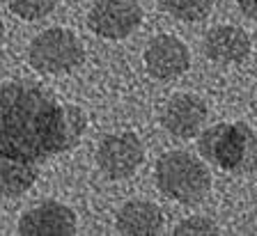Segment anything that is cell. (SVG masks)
<instances>
[{
  "label": "cell",
  "mask_w": 257,
  "mask_h": 236,
  "mask_svg": "<svg viewBox=\"0 0 257 236\" xmlns=\"http://www.w3.org/2000/svg\"><path fill=\"white\" fill-rule=\"evenodd\" d=\"M85 129V110L58 99L39 83L0 85V156L39 165L51 156L71 151Z\"/></svg>",
  "instance_id": "6da1fadb"
},
{
  "label": "cell",
  "mask_w": 257,
  "mask_h": 236,
  "mask_svg": "<svg viewBox=\"0 0 257 236\" xmlns=\"http://www.w3.org/2000/svg\"><path fill=\"white\" fill-rule=\"evenodd\" d=\"M198 149L202 158L223 172H257V135L246 122H220L209 126L200 135Z\"/></svg>",
  "instance_id": "7a4b0ae2"
},
{
  "label": "cell",
  "mask_w": 257,
  "mask_h": 236,
  "mask_svg": "<svg viewBox=\"0 0 257 236\" xmlns=\"http://www.w3.org/2000/svg\"><path fill=\"white\" fill-rule=\"evenodd\" d=\"M156 186L179 204H198L211 188V174L200 158L175 149L156 161Z\"/></svg>",
  "instance_id": "3957f363"
},
{
  "label": "cell",
  "mask_w": 257,
  "mask_h": 236,
  "mask_svg": "<svg viewBox=\"0 0 257 236\" xmlns=\"http://www.w3.org/2000/svg\"><path fill=\"white\" fill-rule=\"evenodd\" d=\"M28 60L39 74H67L83 65L85 49L71 30L48 28L30 42Z\"/></svg>",
  "instance_id": "277c9868"
},
{
  "label": "cell",
  "mask_w": 257,
  "mask_h": 236,
  "mask_svg": "<svg viewBox=\"0 0 257 236\" xmlns=\"http://www.w3.org/2000/svg\"><path fill=\"white\" fill-rule=\"evenodd\" d=\"M145 161L143 142L136 133H112L99 142L96 147V165L108 179L131 177Z\"/></svg>",
  "instance_id": "5b68a950"
},
{
  "label": "cell",
  "mask_w": 257,
  "mask_h": 236,
  "mask_svg": "<svg viewBox=\"0 0 257 236\" xmlns=\"http://www.w3.org/2000/svg\"><path fill=\"white\" fill-rule=\"evenodd\" d=\"M143 21L138 0H96L90 10V30L103 39H124Z\"/></svg>",
  "instance_id": "8992f818"
},
{
  "label": "cell",
  "mask_w": 257,
  "mask_h": 236,
  "mask_svg": "<svg viewBox=\"0 0 257 236\" xmlns=\"http://www.w3.org/2000/svg\"><path fill=\"white\" fill-rule=\"evenodd\" d=\"M191 65V53L182 39L172 35H159L145 49L147 74L156 81H175Z\"/></svg>",
  "instance_id": "52a82bcc"
},
{
  "label": "cell",
  "mask_w": 257,
  "mask_h": 236,
  "mask_svg": "<svg viewBox=\"0 0 257 236\" xmlns=\"http://www.w3.org/2000/svg\"><path fill=\"white\" fill-rule=\"evenodd\" d=\"M23 236H71L76 234V213L60 202H44L26 211L19 220Z\"/></svg>",
  "instance_id": "ba28073f"
},
{
  "label": "cell",
  "mask_w": 257,
  "mask_h": 236,
  "mask_svg": "<svg viewBox=\"0 0 257 236\" xmlns=\"http://www.w3.org/2000/svg\"><path fill=\"white\" fill-rule=\"evenodd\" d=\"M161 122H163V129L175 138H195L207 122V106L200 97L182 92L166 103Z\"/></svg>",
  "instance_id": "9c48e42d"
},
{
  "label": "cell",
  "mask_w": 257,
  "mask_h": 236,
  "mask_svg": "<svg viewBox=\"0 0 257 236\" xmlns=\"http://www.w3.org/2000/svg\"><path fill=\"white\" fill-rule=\"evenodd\" d=\"M204 55L218 65H239L250 55V37L236 26H216L204 37Z\"/></svg>",
  "instance_id": "30bf717a"
},
{
  "label": "cell",
  "mask_w": 257,
  "mask_h": 236,
  "mask_svg": "<svg viewBox=\"0 0 257 236\" xmlns=\"http://www.w3.org/2000/svg\"><path fill=\"white\" fill-rule=\"evenodd\" d=\"M163 225L166 220L159 206L152 202H143V199L126 202L115 218L117 231L126 236H154L163 231Z\"/></svg>",
  "instance_id": "8fae6325"
},
{
  "label": "cell",
  "mask_w": 257,
  "mask_h": 236,
  "mask_svg": "<svg viewBox=\"0 0 257 236\" xmlns=\"http://www.w3.org/2000/svg\"><path fill=\"white\" fill-rule=\"evenodd\" d=\"M39 177L37 163H28L12 156H0V195L19 197L35 186Z\"/></svg>",
  "instance_id": "7c38bea8"
},
{
  "label": "cell",
  "mask_w": 257,
  "mask_h": 236,
  "mask_svg": "<svg viewBox=\"0 0 257 236\" xmlns=\"http://www.w3.org/2000/svg\"><path fill=\"white\" fill-rule=\"evenodd\" d=\"M159 5L163 7V12H168L170 17L179 21L195 23L209 17L214 0H159Z\"/></svg>",
  "instance_id": "4fadbf2b"
},
{
  "label": "cell",
  "mask_w": 257,
  "mask_h": 236,
  "mask_svg": "<svg viewBox=\"0 0 257 236\" xmlns=\"http://www.w3.org/2000/svg\"><path fill=\"white\" fill-rule=\"evenodd\" d=\"M10 10L23 21H39L55 10L58 0H7Z\"/></svg>",
  "instance_id": "5bb4252c"
},
{
  "label": "cell",
  "mask_w": 257,
  "mask_h": 236,
  "mask_svg": "<svg viewBox=\"0 0 257 236\" xmlns=\"http://www.w3.org/2000/svg\"><path fill=\"white\" fill-rule=\"evenodd\" d=\"M172 234L184 236V234H218V225L214 220L204 218V215H193V218L182 220L179 225L175 227Z\"/></svg>",
  "instance_id": "9a60e30c"
},
{
  "label": "cell",
  "mask_w": 257,
  "mask_h": 236,
  "mask_svg": "<svg viewBox=\"0 0 257 236\" xmlns=\"http://www.w3.org/2000/svg\"><path fill=\"white\" fill-rule=\"evenodd\" d=\"M236 5L241 7V12H243L248 19L257 21V0H236Z\"/></svg>",
  "instance_id": "2e32d148"
},
{
  "label": "cell",
  "mask_w": 257,
  "mask_h": 236,
  "mask_svg": "<svg viewBox=\"0 0 257 236\" xmlns=\"http://www.w3.org/2000/svg\"><path fill=\"white\" fill-rule=\"evenodd\" d=\"M3 42H5V26L0 21V46H3Z\"/></svg>",
  "instance_id": "e0dca14e"
}]
</instances>
